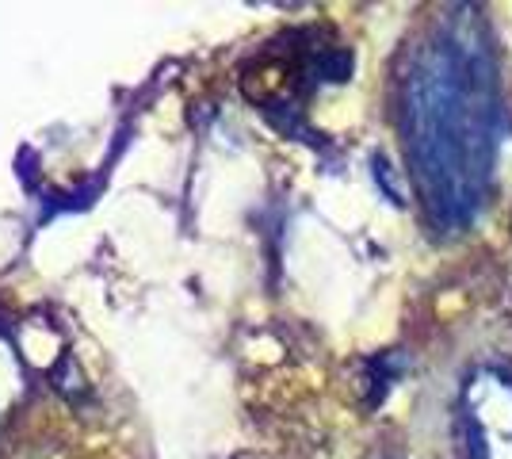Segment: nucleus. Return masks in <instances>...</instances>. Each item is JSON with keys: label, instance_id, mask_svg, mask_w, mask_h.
Listing matches in <instances>:
<instances>
[{"label": "nucleus", "instance_id": "nucleus-1", "mask_svg": "<svg viewBox=\"0 0 512 459\" xmlns=\"http://www.w3.org/2000/svg\"><path fill=\"white\" fill-rule=\"evenodd\" d=\"M497 81L490 50L451 27L417 54L406 85V142L413 180L436 226H463L482 207L497 157Z\"/></svg>", "mask_w": 512, "mask_h": 459}, {"label": "nucleus", "instance_id": "nucleus-2", "mask_svg": "<svg viewBox=\"0 0 512 459\" xmlns=\"http://www.w3.org/2000/svg\"><path fill=\"white\" fill-rule=\"evenodd\" d=\"M470 459H512V375L478 368L463 383Z\"/></svg>", "mask_w": 512, "mask_h": 459}]
</instances>
